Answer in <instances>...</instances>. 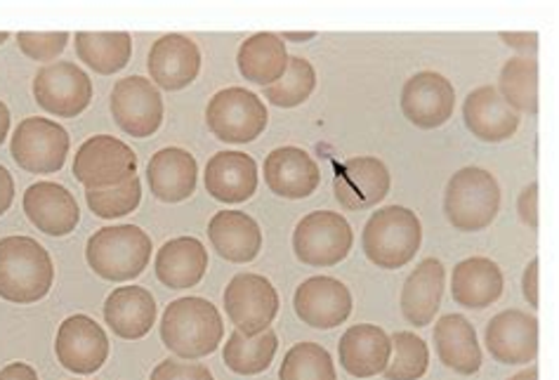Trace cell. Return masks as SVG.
Here are the masks:
<instances>
[{"label": "cell", "mask_w": 559, "mask_h": 380, "mask_svg": "<svg viewBox=\"0 0 559 380\" xmlns=\"http://www.w3.org/2000/svg\"><path fill=\"white\" fill-rule=\"evenodd\" d=\"M85 201L97 217L114 221V217H123L135 211L142 201V182L138 175L130 180L107 189H85Z\"/></svg>", "instance_id": "74e56055"}, {"label": "cell", "mask_w": 559, "mask_h": 380, "mask_svg": "<svg viewBox=\"0 0 559 380\" xmlns=\"http://www.w3.org/2000/svg\"><path fill=\"white\" fill-rule=\"evenodd\" d=\"M500 211V187L489 170L467 166L451 175L444 189V215L459 231L487 229Z\"/></svg>", "instance_id": "5b68a950"}, {"label": "cell", "mask_w": 559, "mask_h": 380, "mask_svg": "<svg viewBox=\"0 0 559 380\" xmlns=\"http://www.w3.org/2000/svg\"><path fill=\"white\" fill-rule=\"evenodd\" d=\"M276 349L278 339L272 329L258 335H243L241 331H234L225 343L223 359L227 364V369L234 373L258 376L272 367Z\"/></svg>", "instance_id": "d6a6232c"}, {"label": "cell", "mask_w": 559, "mask_h": 380, "mask_svg": "<svg viewBox=\"0 0 559 380\" xmlns=\"http://www.w3.org/2000/svg\"><path fill=\"white\" fill-rule=\"evenodd\" d=\"M225 339L217 307L205 298H180L166 307L160 319V341L180 359L194 361L213 355Z\"/></svg>", "instance_id": "6da1fadb"}, {"label": "cell", "mask_w": 559, "mask_h": 380, "mask_svg": "<svg viewBox=\"0 0 559 380\" xmlns=\"http://www.w3.org/2000/svg\"><path fill=\"white\" fill-rule=\"evenodd\" d=\"M150 234L135 225H116L97 229L85 246V260L93 272L107 282H132L150 268Z\"/></svg>", "instance_id": "3957f363"}, {"label": "cell", "mask_w": 559, "mask_h": 380, "mask_svg": "<svg viewBox=\"0 0 559 380\" xmlns=\"http://www.w3.org/2000/svg\"><path fill=\"white\" fill-rule=\"evenodd\" d=\"M69 38L71 36L67 32H46V34L20 32L17 46L28 57V60L50 62V60H57V57L64 52Z\"/></svg>", "instance_id": "f35d334b"}, {"label": "cell", "mask_w": 559, "mask_h": 380, "mask_svg": "<svg viewBox=\"0 0 559 380\" xmlns=\"http://www.w3.org/2000/svg\"><path fill=\"white\" fill-rule=\"evenodd\" d=\"M0 380H38V373L24 361H12L5 369H0Z\"/></svg>", "instance_id": "ee69618b"}, {"label": "cell", "mask_w": 559, "mask_h": 380, "mask_svg": "<svg viewBox=\"0 0 559 380\" xmlns=\"http://www.w3.org/2000/svg\"><path fill=\"white\" fill-rule=\"evenodd\" d=\"M205 123L219 142L246 144L264 133L270 114L255 93L234 85L213 95L209 109H205Z\"/></svg>", "instance_id": "8992f818"}, {"label": "cell", "mask_w": 559, "mask_h": 380, "mask_svg": "<svg viewBox=\"0 0 559 380\" xmlns=\"http://www.w3.org/2000/svg\"><path fill=\"white\" fill-rule=\"evenodd\" d=\"M109 107L116 126L132 138H152L164 123V97L150 79H121L114 85Z\"/></svg>", "instance_id": "7c38bea8"}, {"label": "cell", "mask_w": 559, "mask_h": 380, "mask_svg": "<svg viewBox=\"0 0 559 380\" xmlns=\"http://www.w3.org/2000/svg\"><path fill=\"white\" fill-rule=\"evenodd\" d=\"M423 244V225L414 211L385 206L376 211L361 234L364 253L382 270H400L416 258Z\"/></svg>", "instance_id": "277c9868"}, {"label": "cell", "mask_w": 559, "mask_h": 380, "mask_svg": "<svg viewBox=\"0 0 559 380\" xmlns=\"http://www.w3.org/2000/svg\"><path fill=\"white\" fill-rule=\"evenodd\" d=\"M435 347L447 369L473 376L481 369V347L475 326L463 314H444L435 324Z\"/></svg>", "instance_id": "f546056e"}, {"label": "cell", "mask_w": 559, "mask_h": 380, "mask_svg": "<svg viewBox=\"0 0 559 380\" xmlns=\"http://www.w3.org/2000/svg\"><path fill=\"white\" fill-rule=\"evenodd\" d=\"M392 357L382 371L388 380H420L430 367V349L420 335L400 331L392 335Z\"/></svg>", "instance_id": "d590c367"}, {"label": "cell", "mask_w": 559, "mask_h": 380, "mask_svg": "<svg viewBox=\"0 0 559 380\" xmlns=\"http://www.w3.org/2000/svg\"><path fill=\"white\" fill-rule=\"evenodd\" d=\"M288 60L290 55L286 50V40L272 32H262L246 38L237 55L241 76L262 87L274 85L286 74Z\"/></svg>", "instance_id": "4dcf8cb0"}, {"label": "cell", "mask_w": 559, "mask_h": 380, "mask_svg": "<svg viewBox=\"0 0 559 380\" xmlns=\"http://www.w3.org/2000/svg\"><path fill=\"white\" fill-rule=\"evenodd\" d=\"M447 286V270L439 260L428 258L408 274L402 288V314L418 329L430 326L441 307Z\"/></svg>", "instance_id": "d4e9b609"}, {"label": "cell", "mask_w": 559, "mask_h": 380, "mask_svg": "<svg viewBox=\"0 0 559 380\" xmlns=\"http://www.w3.org/2000/svg\"><path fill=\"white\" fill-rule=\"evenodd\" d=\"M24 213L48 237H67L81 221V209L67 187L36 182L24 192Z\"/></svg>", "instance_id": "d6986e66"}, {"label": "cell", "mask_w": 559, "mask_h": 380, "mask_svg": "<svg viewBox=\"0 0 559 380\" xmlns=\"http://www.w3.org/2000/svg\"><path fill=\"white\" fill-rule=\"evenodd\" d=\"M510 380H538V367H528V369H524V371H520L518 376H512Z\"/></svg>", "instance_id": "c3c4849f"}, {"label": "cell", "mask_w": 559, "mask_h": 380, "mask_svg": "<svg viewBox=\"0 0 559 380\" xmlns=\"http://www.w3.org/2000/svg\"><path fill=\"white\" fill-rule=\"evenodd\" d=\"M278 380H337V373L326 347L298 343L286 353Z\"/></svg>", "instance_id": "8d00e7d4"}, {"label": "cell", "mask_w": 559, "mask_h": 380, "mask_svg": "<svg viewBox=\"0 0 559 380\" xmlns=\"http://www.w3.org/2000/svg\"><path fill=\"white\" fill-rule=\"evenodd\" d=\"M503 272L489 258H467L453 268L451 296L465 310H484L503 296Z\"/></svg>", "instance_id": "484cf974"}, {"label": "cell", "mask_w": 559, "mask_h": 380, "mask_svg": "<svg viewBox=\"0 0 559 380\" xmlns=\"http://www.w3.org/2000/svg\"><path fill=\"white\" fill-rule=\"evenodd\" d=\"M314 87H317V71H314L312 62L305 60V57H300V55H290L286 74L274 85L264 87V97H267V102L274 107L293 109L310 99Z\"/></svg>", "instance_id": "e575fe53"}, {"label": "cell", "mask_w": 559, "mask_h": 380, "mask_svg": "<svg viewBox=\"0 0 559 380\" xmlns=\"http://www.w3.org/2000/svg\"><path fill=\"white\" fill-rule=\"evenodd\" d=\"M293 307L302 324L331 331L341 326L352 314V294L349 288L333 280V276H312L298 286L293 296Z\"/></svg>", "instance_id": "e0dca14e"}, {"label": "cell", "mask_w": 559, "mask_h": 380, "mask_svg": "<svg viewBox=\"0 0 559 380\" xmlns=\"http://www.w3.org/2000/svg\"><path fill=\"white\" fill-rule=\"evenodd\" d=\"M154 270L166 288L182 290L197 286L209 270V251L197 237L170 239L158 248Z\"/></svg>", "instance_id": "83f0119b"}, {"label": "cell", "mask_w": 559, "mask_h": 380, "mask_svg": "<svg viewBox=\"0 0 559 380\" xmlns=\"http://www.w3.org/2000/svg\"><path fill=\"white\" fill-rule=\"evenodd\" d=\"M150 380H215V378L209 371V367H203V364L166 359L152 371Z\"/></svg>", "instance_id": "ab89813d"}, {"label": "cell", "mask_w": 559, "mask_h": 380, "mask_svg": "<svg viewBox=\"0 0 559 380\" xmlns=\"http://www.w3.org/2000/svg\"><path fill=\"white\" fill-rule=\"evenodd\" d=\"M522 286H524V298H526L528 305H532L534 310H536V307H538V258H534V260L526 265Z\"/></svg>", "instance_id": "7bdbcfd3"}, {"label": "cell", "mask_w": 559, "mask_h": 380, "mask_svg": "<svg viewBox=\"0 0 559 380\" xmlns=\"http://www.w3.org/2000/svg\"><path fill=\"white\" fill-rule=\"evenodd\" d=\"M14 201V180L8 168L0 166V215H5Z\"/></svg>", "instance_id": "f6af8a7d"}, {"label": "cell", "mask_w": 559, "mask_h": 380, "mask_svg": "<svg viewBox=\"0 0 559 380\" xmlns=\"http://www.w3.org/2000/svg\"><path fill=\"white\" fill-rule=\"evenodd\" d=\"M34 97L43 111L76 119L93 102V81L73 62H50L34 76Z\"/></svg>", "instance_id": "30bf717a"}, {"label": "cell", "mask_w": 559, "mask_h": 380, "mask_svg": "<svg viewBox=\"0 0 559 380\" xmlns=\"http://www.w3.org/2000/svg\"><path fill=\"white\" fill-rule=\"evenodd\" d=\"M146 69H150L152 81L164 91H185L197 81L201 71V50L197 40L182 34L160 36L152 46Z\"/></svg>", "instance_id": "ac0fdd59"}, {"label": "cell", "mask_w": 559, "mask_h": 380, "mask_svg": "<svg viewBox=\"0 0 559 380\" xmlns=\"http://www.w3.org/2000/svg\"><path fill=\"white\" fill-rule=\"evenodd\" d=\"M197 158L182 147H166L152 156L146 166V182L152 194L164 203H180L197 192Z\"/></svg>", "instance_id": "cb8c5ba5"}, {"label": "cell", "mask_w": 559, "mask_h": 380, "mask_svg": "<svg viewBox=\"0 0 559 380\" xmlns=\"http://www.w3.org/2000/svg\"><path fill=\"white\" fill-rule=\"evenodd\" d=\"M321 170L300 147H278L264 158V182L276 197L307 199L317 192Z\"/></svg>", "instance_id": "44dd1931"}, {"label": "cell", "mask_w": 559, "mask_h": 380, "mask_svg": "<svg viewBox=\"0 0 559 380\" xmlns=\"http://www.w3.org/2000/svg\"><path fill=\"white\" fill-rule=\"evenodd\" d=\"M10 133V109L5 107V102H0V144L5 142Z\"/></svg>", "instance_id": "bcb514c9"}, {"label": "cell", "mask_w": 559, "mask_h": 380, "mask_svg": "<svg viewBox=\"0 0 559 380\" xmlns=\"http://www.w3.org/2000/svg\"><path fill=\"white\" fill-rule=\"evenodd\" d=\"M225 310L237 331L258 335L276 319L278 294L267 276L241 272L225 288Z\"/></svg>", "instance_id": "8fae6325"}, {"label": "cell", "mask_w": 559, "mask_h": 380, "mask_svg": "<svg viewBox=\"0 0 559 380\" xmlns=\"http://www.w3.org/2000/svg\"><path fill=\"white\" fill-rule=\"evenodd\" d=\"M79 60L97 74H116L132 57V36L128 32H79L73 36Z\"/></svg>", "instance_id": "1f68e13d"}, {"label": "cell", "mask_w": 559, "mask_h": 380, "mask_svg": "<svg viewBox=\"0 0 559 380\" xmlns=\"http://www.w3.org/2000/svg\"><path fill=\"white\" fill-rule=\"evenodd\" d=\"M355 244V231L341 213L314 211L293 231V251L307 268H333L343 262Z\"/></svg>", "instance_id": "52a82bcc"}, {"label": "cell", "mask_w": 559, "mask_h": 380, "mask_svg": "<svg viewBox=\"0 0 559 380\" xmlns=\"http://www.w3.org/2000/svg\"><path fill=\"white\" fill-rule=\"evenodd\" d=\"M209 239L219 258L243 265V262L258 258L262 248V229L248 213L219 211L209 223Z\"/></svg>", "instance_id": "f1b7e54d"}, {"label": "cell", "mask_w": 559, "mask_h": 380, "mask_svg": "<svg viewBox=\"0 0 559 380\" xmlns=\"http://www.w3.org/2000/svg\"><path fill=\"white\" fill-rule=\"evenodd\" d=\"M518 213L522 223L532 229H538V182L528 185L518 199Z\"/></svg>", "instance_id": "60d3db41"}, {"label": "cell", "mask_w": 559, "mask_h": 380, "mask_svg": "<svg viewBox=\"0 0 559 380\" xmlns=\"http://www.w3.org/2000/svg\"><path fill=\"white\" fill-rule=\"evenodd\" d=\"M465 128L481 142H506L520 128V114L498 95L493 85H481L463 102Z\"/></svg>", "instance_id": "ffe728a7"}, {"label": "cell", "mask_w": 559, "mask_h": 380, "mask_svg": "<svg viewBox=\"0 0 559 380\" xmlns=\"http://www.w3.org/2000/svg\"><path fill=\"white\" fill-rule=\"evenodd\" d=\"M498 95L518 114H538V62L536 57H512L500 69Z\"/></svg>", "instance_id": "836d02e7"}, {"label": "cell", "mask_w": 559, "mask_h": 380, "mask_svg": "<svg viewBox=\"0 0 559 380\" xmlns=\"http://www.w3.org/2000/svg\"><path fill=\"white\" fill-rule=\"evenodd\" d=\"M500 38H503L510 48L526 52L524 57H528V52H532V57H534L538 50V34L536 32H510V34L500 32Z\"/></svg>", "instance_id": "b9f144b4"}, {"label": "cell", "mask_w": 559, "mask_h": 380, "mask_svg": "<svg viewBox=\"0 0 559 380\" xmlns=\"http://www.w3.org/2000/svg\"><path fill=\"white\" fill-rule=\"evenodd\" d=\"M489 355L508 367L534 361L538 355V319L524 310L496 314L484 331Z\"/></svg>", "instance_id": "2e32d148"}, {"label": "cell", "mask_w": 559, "mask_h": 380, "mask_svg": "<svg viewBox=\"0 0 559 380\" xmlns=\"http://www.w3.org/2000/svg\"><path fill=\"white\" fill-rule=\"evenodd\" d=\"M57 361L67 371L79 376H91L105 367L109 357V339L95 319L87 314H71L67 317L55 341Z\"/></svg>", "instance_id": "4fadbf2b"}, {"label": "cell", "mask_w": 559, "mask_h": 380, "mask_svg": "<svg viewBox=\"0 0 559 380\" xmlns=\"http://www.w3.org/2000/svg\"><path fill=\"white\" fill-rule=\"evenodd\" d=\"M341 367L355 378H373L388 369L392 357L390 335L376 324H357L337 343Z\"/></svg>", "instance_id": "603a6c76"}, {"label": "cell", "mask_w": 559, "mask_h": 380, "mask_svg": "<svg viewBox=\"0 0 559 380\" xmlns=\"http://www.w3.org/2000/svg\"><path fill=\"white\" fill-rule=\"evenodd\" d=\"M52 282V258L36 239H0V298L17 305H32L50 294Z\"/></svg>", "instance_id": "7a4b0ae2"}, {"label": "cell", "mask_w": 559, "mask_h": 380, "mask_svg": "<svg viewBox=\"0 0 559 380\" xmlns=\"http://www.w3.org/2000/svg\"><path fill=\"white\" fill-rule=\"evenodd\" d=\"M455 109L453 83L437 71H418L402 87V111L420 130L444 126Z\"/></svg>", "instance_id": "5bb4252c"}, {"label": "cell", "mask_w": 559, "mask_h": 380, "mask_svg": "<svg viewBox=\"0 0 559 380\" xmlns=\"http://www.w3.org/2000/svg\"><path fill=\"white\" fill-rule=\"evenodd\" d=\"M390 170L376 156L347 158L333 180L335 199L347 211H369L390 194Z\"/></svg>", "instance_id": "9a60e30c"}, {"label": "cell", "mask_w": 559, "mask_h": 380, "mask_svg": "<svg viewBox=\"0 0 559 380\" xmlns=\"http://www.w3.org/2000/svg\"><path fill=\"white\" fill-rule=\"evenodd\" d=\"M105 321L119 339L140 341L156 324V300L142 286L116 288L105 302Z\"/></svg>", "instance_id": "4316f807"}, {"label": "cell", "mask_w": 559, "mask_h": 380, "mask_svg": "<svg viewBox=\"0 0 559 380\" xmlns=\"http://www.w3.org/2000/svg\"><path fill=\"white\" fill-rule=\"evenodd\" d=\"M10 154L22 170L34 175H52L64 168L69 154V133L50 119L32 116L12 133Z\"/></svg>", "instance_id": "ba28073f"}, {"label": "cell", "mask_w": 559, "mask_h": 380, "mask_svg": "<svg viewBox=\"0 0 559 380\" xmlns=\"http://www.w3.org/2000/svg\"><path fill=\"white\" fill-rule=\"evenodd\" d=\"M317 34L314 32H305V34H293V32H286L282 38L284 40H293V43H305V40H312Z\"/></svg>", "instance_id": "7dc6e473"}, {"label": "cell", "mask_w": 559, "mask_h": 380, "mask_svg": "<svg viewBox=\"0 0 559 380\" xmlns=\"http://www.w3.org/2000/svg\"><path fill=\"white\" fill-rule=\"evenodd\" d=\"M205 192L223 203H243L258 189V164L243 152H217L205 164Z\"/></svg>", "instance_id": "7402d4cb"}, {"label": "cell", "mask_w": 559, "mask_h": 380, "mask_svg": "<svg viewBox=\"0 0 559 380\" xmlns=\"http://www.w3.org/2000/svg\"><path fill=\"white\" fill-rule=\"evenodd\" d=\"M10 38V34L8 32H0V46H3V43Z\"/></svg>", "instance_id": "681fc988"}, {"label": "cell", "mask_w": 559, "mask_h": 380, "mask_svg": "<svg viewBox=\"0 0 559 380\" xmlns=\"http://www.w3.org/2000/svg\"><path fill=\"white\" fill-rule=\"evenodd\" d=\"M138 175V154L114 135L85 140L73 158V178L85 189H107L123 185Z\"/></svg>", "instance_id": "9c48e42d"}]
</instances>
